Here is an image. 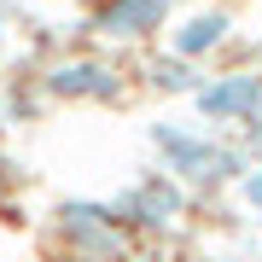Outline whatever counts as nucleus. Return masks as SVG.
Listing matches in <instances>:
<instances>
[{
    "instance_id": "obj_1",
    "label": "nucleus",
    "mask_w": 262,
    "mask_h": 262,
    "mask_svg": "<svg viewBox=\"0 0 262 262\" xmlns=\"http://www.w3.org/2000/svg\"><path fill=\"white\" fill-rule=\"evenodd\" d=\"M146 146L158 151V169H163V175H175L187 192L239 187L245 169H251V158H245L233 140L198 128V122H169V117H158V122L146 128Z\"/></svg>"
},
{
    "instance_id": "obj_2",
    "label": "nucleus",
    "mask_w": 262,
    "mask_h": 262,
    "mask_svg": "<svg viewBox=\"0 0 262 262\" xmlns=\"http://www.w3.org/2000/svg\"><path fill=\"white\" fill-rule=\"evenodd\" d=\"M47 233L64 262H128V245H134L111 222L105 198H58L47 215Z\"/></svg>"
},
{
    "instance_id": "obj_3",
    "label": "nucleus",
    "mask_w": 262,
    "mask_h": 262,
    "mask_svg": "<svg viewBox=\"0 0 262 262\" xmlns=\"http://www.w3.org/2000/svg\"><path fill=\"white\" fill-rule=\"evenodd\" d=\"M29 76H35L47 105H122L128 99V76L105 53H64V58H53V64H41Z\"/></svg>"
},
{
    "instance_id": "obj_4",
    "label": "nucleus",
    "mask_w": 262,
    "mask_h": 262,
    "mask_svg": "<svg viewBox=\"0 0 262 262\" xmlns=\"http://www.w3.org/2000/svg\"><path fill=\"white\" fill-rule=\"evenodd\" d=\"M105 204H111V222H117L128 239H158V233H175V227H181V215H187L192 192L181 187L175 175L151 169V175L128 181L122 192H111Z\"/></svg>"
},
{
    "instance_id": "obj_5",
    "label": "nucleus",
    "mask_w": 262,
    "mask_h": 262,
    "mask_svg": "<svg viewBox=\"0 0 262 262\" xmlns=\"http://www.w3.org/2000/svg\"><path fill=\"white\" fill-rule=\"evenodd\" d=\"M192 111L198 122H210V128H239V122H251L262 111V70L256 64H227L198 82L192 94Z\"/></svg>"
},
{
    "instance_id": "obj_6",
    "label": "nucleus",
    "mask_w": 262,
    "mask_h": 262,
    "mask_svg": "<svg viewBox=\"0 0 262 262\" xmlns=\"http://www.w3.org/2000/svg\"><path fill=\"white\" fill-rule=\"evenodd\" d=\"M181 0H88V29L99 41H117V47H140V41H158L169 18H175Z\"/></svg>"
},
{
    "instance_id": "obj_7",
    "label": "nucleus",
    "mask_w": 262,
    "mask_h": 262,
    "mask_svg": "<svg viewBox=\"0 0 262 262\" xmlns=\"http://www.w3.org/2000/svg\"><path fill=\"white\" fill-rule=\"evenodd\" d=\"M227 41H233V12L227 6H192L181 18H169V29H163V53L187 58V64L215 58Z\"/></svg>"
},
{
    "instance_id": "obj_8",
    "label": "nucleus",
    "mask_w": 262,
    "mask_h": 262,
    "mask_svg": "<svg viewBox=\"0 0 262 262\" xmlns=\"http://www.w3.org/2000/svg\"><path fill=\"white\" fill-rule=\"evenodd\" d=\"M198 82H204V64H187V58H175V53H151L140 64V88L158 94V99H192Z\"/></svg>"
},
{
    "instance_id": "obj_9",
    "label": "nucleus",
    "mask_w": 262,
    "mask_h": 262,
    "mask_svg": "<svg viewBox=\"0 0 262 262\" xmlns=\"http://www.w3.org/2000/svg\"><path fill=\"white\" fill-rule=\"evenodd\" d=\"M41 88H35V76H18V82H6V105H0V122H29L41 111Z\"/></svg>"
},
{
    "instance_id": "obj_10",
    "label": "nucleus",
    "mask_w": 262,
    "mask_h": 262,
    "mask_svg": "<svg viewBox=\"0 0 262 262\" xmlns=\"http://www.w3.org/2000/svg\"><path fill=\"white\" fill-rule=\"evenodd\" d=\"M239 151H245L251 163H262V111H256L251 122H239Z\"/></svg>"
},
{
    "instance_id": "obj_11",
    "label": "nucleus",
    "mask_w": 262,
    "mask_h": 262,
    "mask_svg": "<svg viewBox=\"0 0 262 262\" xmlns=\"http://www.w3.org/2000/svg\"><path fill=\"white\" fill-rule=\"evenodd\" d=\"M239 198H245V210H256V215H262V163H251V169H245Z\"/></svg>"
},
{
    "instance_id": "obj_12",
    "label": "nucleus",
    "mask_w": 262,
    "mask_h": 262,
    "mask_svg": "<svg viewBox=\"0 0 262 262\" xmlns=\"http://www.w3.org/2000/svg\"><path fill=\"white\" fill-rule=\"evenodd\" d=\"M12 18H18V12L0 0V58H6V47H12Z\"/></svg>"
},
{
    "instance_id": "obj_13",
    "label": "nucleus",
    "mask_w": 262,
    "mask_h": 262,
    "mask_svg": "<svg viewBox=\"0 0 262 262\" xmlns=\"http://www.w3.org/2000/svg\"><path fill=\"white\" fill-rule=\"evenodd\" d=\"M12 169H18V163H12L6 151H0V198H6V187H12Z\"/></svg>"
},
{
    "instance_id": "obj_14",
    "label": "nucleus",
    "mask_w": 262,
    "mask_h": 262,
    "mask_svg": "<svg viewBox=\"0 0 262 262\" xmlns=\"http://www.w3.org/2000/svg\"><path fill=\"white\" fill-rule=\"evenodd\" d=\"M128 262H151V256H128Z\"/></svg>"
},
{
    "instance_id": "obj_15",
    "label": "nucleus",
    "mask_w": 262,
    "mask_h": 262,
    "mask_svg": "<svg viewBox=\"0 0 262 262\" xmlns=\"http://www.w3.org/2000/svg\"><path fill=\"white\" fill-rule=\"evenodd\" d=\"M256 222H262V215H256Z\"/></svg>"
}]
</instances>
